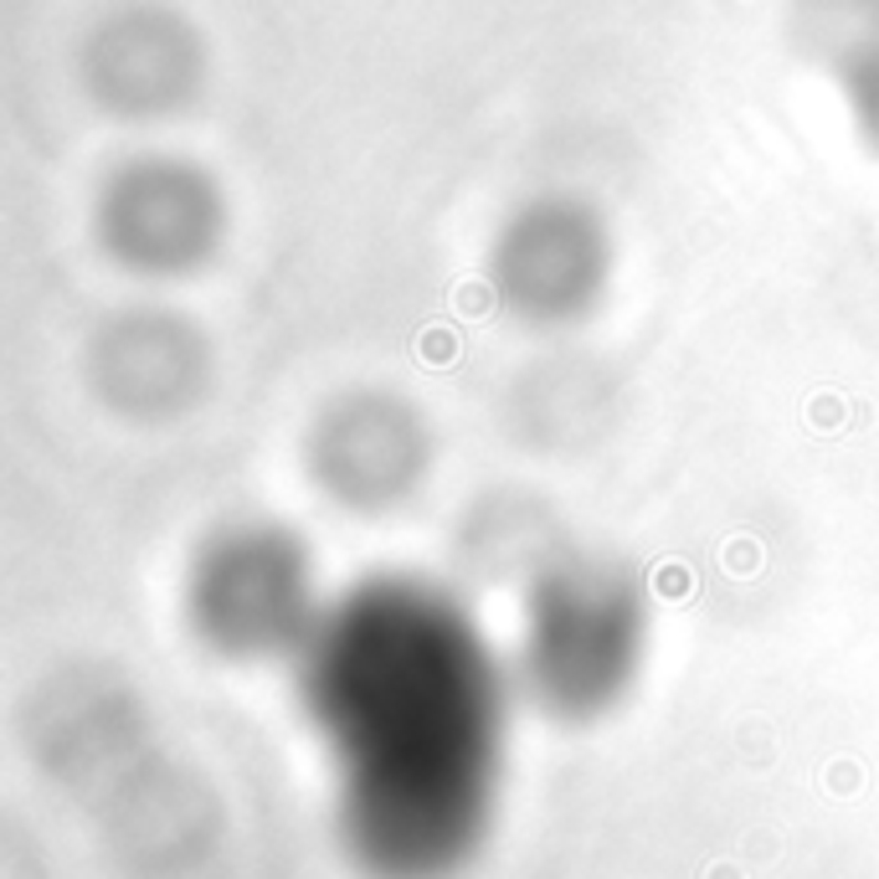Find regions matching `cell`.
<instances>
[{
  "label": "cell",
  "instance_id": "cell-1",
  "mask_svg": "<svg viewBox=\"0 0 879 879\" xmlns=\"http://www.w3.org/2000/svg\"><path fill=\"white\" fill-rule=\"evenodd\" d=\"M298 664L350 859L371 879H453L489 838L505 772V669L478 623L386 576L329 602Z\"/></svg>",
  "mask_w": 879,
  "mask_h": 879
},
{
  "label": "cell",
  "instance_id": "cell-2",
  "mask_svg": "<svg viewBox=\"0 0 879 879\" xmlns=\"http://www.w3.org/2000/svg\"><path fill=\"white\" fill-rule=\"evenodd\" d=\"M648 612L607 566H561L530 592L520 674L530 700L561 720H592L638 679Z\"/></svg>",
  "mask_w": 879,
  "mask_h": 879
},
{
  "label": "cell",
  "instance_id": "cell-3",
  "mask_svg": "<svg viewBox=\"0 0 879 879\" xmlns=\"http://www.w3.org/2000/svg\"><path fill=\"white\" fill-rule=\"evenodd\" d=\"M325 612L329 607H319V596H314V566L304 546L268 525L222 536L195 566V633L216 643L222 654H304V643L325 623Z\"/></svg>",
  "mask_w": 879,
  "mask_h": 879
},
{
  "label": "cell",
  "instance_id": "cell-4",
  "mask_svg": "<svg viewBox=\"0 0 879 879\" xmlns=\"http://www.w3.org/2000/svg\"><path fill=\"white\" fill-rule=\"evenodd\" d=\"M602 273H607L602 232H592L576 211H530L499 247L505 304L540 325L576 319L602 288Z\"/></svg>",
  "mask_w": 879,
  "mask_h": 879
},
{
  "label": "cell",
  "instance_id": "cell-5",
  "mask_svg": "<svg viewBox=\"0 0 879 879\" xmlns=\"http://www.w3.org/2000/svg\"><path fill=\"white\" fill-rule=\"evenodd\" d=\"M838 77H844V93H849L859 129L879 145V11L875 6L854 27L849 46H844V62H838Z\"/></svg>",
  "mask_w": 879,
  "mask_h": 879
}]
</instances>
